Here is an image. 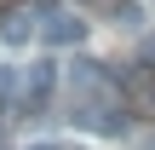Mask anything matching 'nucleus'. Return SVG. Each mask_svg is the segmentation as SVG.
Listing matches in <instances>:
<instances>
[{
  "label": "nucleus",
  "instance_id": "1",
  "mask_svg": "<svg viewBox=\"0 0 155 150\" xmlns=\"http://www.w3.org/2000/svg\"><path fill=\"white\" fill-rule=\"evenodd\" d=\"M52 87H58V64L52 58H35V64H23V75H17V104L23 110H46V98H52Z\"/></svg>",
  "mask_w": 155,
  "mask_h": 150
},
{
  "label": "nucleus",
  "instance_id": "9",
  "mask_svg": "<svg viewBox=\"0 0 155 150\" xmlns=\"http://www.w3.org/2000/svg\"><path fill=\"white\" fill-rule=\"evenodd\" d=\"M150 150H155V139H150Z\"/></svg>",
  "mask_w": 155,
  "mask_h": 150
},
{
  "label": "nucleus",
  "instance_id": "6",
  "mask_svg": "<svg viewBox=\"0 0 155 150\" xmlns=\"http://www.w3.org/2000/svg\"><path fill=\"white\" fill-rule=\"evenodd\" d=\"M29 150H63V145H52V139H40V145H29Z\"/></svg>",
  "mask_w": 155,
  "mask_h": 150
},
{
  "label": "nucleus",
  "instance_id": "5",
  "mask_svg": "<svg viewBox=\"0 0 155 150\" xmlns=\"http://www.w3.org/2000/svg\"><path fill=\"white\" fill-rule=\"evenodd\" d=\"M12 87H17V75H12V69H0V98H6Z\"/></svg>",
  "mask_w": 155,
  "mask_h": 150
},
{
  "label": "nucleus",
  "instance_id": "4",
  "mask_svg": "<svg viewBox=\"0 0 155 150\" xmlns=\"http://www.w3.org/2000/svg\"><path fill=\"white\" fill-rule=\"evenodd\" d=\"M29 35H40V12H23L17 0L6 6V29H0V40H12V46H23Z\"/></svg>",
  "mask_w": 155,
  "mask_h": 150
},
{
  "label": "nucleus",
  "instance_id": "2",
  "mask_svg": "<svg viewBox=\"0 0 155 150\" xmlns=\"http://www.w3.org/2000/svg\"><path fill=\"white\" fill-rule=\"evenodd\" d=\"M121 104H132L138 116H155V69H132V75H121Z\"/></svg>",
  "mask_w": 155,
  "mask_h": 150
},
{
  "label": "nucleus",
  "instance_id": "7",
  "mask_svg": "<svg viewBox=\"0 0 155 150\" xmlns=\"http://www.w3.org/2000/svg\"><path fill=\"white\" fill-rule=\"evenodd\" d=\"M150 58H155V35H150Z\"/></svg>",
  "mask_w": 155,
  "mask_h": 150
},
{
  "label": "nucleus",
  "instance_id": "3",
  "mask_svg": "<svg viewBox=\"0 0 155 150\" xmlns=\"http://www.w3.org/2000/svg\"><path fill=\"white\" fill-rule=\"evenodd\" d=\"M40 35H46L52 46H81V40H86V17H81V12H46Z\"/></svg>",
  "mask_w": 155,
  "mask_h": 150
},
{
  "label": "nucleus",
  "instance_id": "8",
  "mask_svg": "<svg viewBox=\"0 0 155 150\" xmlns=\"http://www.w3.org/2000/svg\"><path fill=\"white\" fill-rule=\"evenodd\" d=\"M0 6H12V0H0Z\"/></svg>",
  "mask_w": 155,
  "mask_h": 150
}]
</instances>
